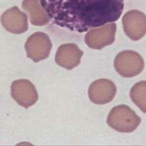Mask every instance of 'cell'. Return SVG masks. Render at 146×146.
Listing matches in <instances>:
<instances>
[{"label": "cell", "mask_w": 146, "mask_h": 146, "mask_svg": "<svg viewBox=\"0 0 146 146\" xmlns=\"http://www.w3.org/2000/svg\"><path fill=\"white\" fill-rule=\"evenodd\" d=\"M53 23L78 33L117 21L123 0H40Z\"/></svg>", "instance_id": "6da1fadb"}, {"label": "cell", "mask_w": 146, "mask_h": 146, "mask_svg": "<svg viewBox=\"0 0 146 146\" xmlns=\"http://www.w3.org/2000/svg\"><path fill=\"white\" fill-rule=\"evenodd\" d=\"M108 124L120 133L133 132L141 123V119L129 106L121 104L113 107L108 118Z\"/></svg>", "instance_id": "7a4b0ae2"}, {"label": "cell", "mask_w": 146, "mask_h": 146, "mask_svg": "<svg viewBox=\"0 0 146 146\" xmlns=\"http://www.w3.org/2000/svg\"><path fill=\"white\" fill-rule=\"evenodd\" d=\"M144 65L142 56L131 50L118 53L114 62L116 71L123 77H133L139 75L143 71Z\"/></svg>", "instance_id": "3957f363"}, {"label": "cell", "mask_w": 146, "mask_h": 146, "mask_svg": "<svg viewBox=\"0 0 146 146\" xmlns=\"http://www.w3.org/2000/svg\"><path fill=\"white\" fill-rule=\"evenodd\" d=\"M52 47L49 36L42 32L33 34L27 38L25 44L27 55L35 62L47 58Z\"/></svg>", "instance_id": "277c9868"}, {"label": "cell", "mask_w": 146, "mask_h": 146, "mask_svg": "<svg viewBox=\"0 0 146 146\" xmlns=\"http://www.w3.org/2000/svg\"><path fill=\"white\" fill-rule=\"evenodd\" d=\"M11 96L19 106L27 109L38 100V94L35 85L27 79H18L12 82Z\"/></svg>", "instance_id": "5b68a950"}, {"label": "cell", "mask_w": 146, "mask_h": 146, "mask_svg": "<svg viewBox=\"0 0 146 146\" xmlns=\"http://www.w3.org/2000/svg\"><path fill=\"white\" fill-rule=\"evenodd\" d=\"M116 31V25L114 22L92 28L86 34L85 42L90 48L101 50L114 42Z\"/></svg>", "instance_id": "8992f818"}, {"label": "cell", "mask_w": 146, "mask_h": 146, "mask_svg": "<svg viewBox=\"0 0 146 146\" xmlns=\"http://www.w3.org/2000/svg\"><path fill=\"white\" fill-rule=\"evenodd\" d=\"M124 32L129 38L137 41L146 34V16L142 12L133 10L126 13L122 18Z\"/></svg>", "instance_id": "52a82bcc"}, {"label": "cell", "mask_w": 146, "mask_h": 146, "mask_svg": "<svg viewBox=\"0 0 146 146\" xmlns=\"http://www.w3.org/2000/svg\"><path fill=\"white\" fill-rule=\"evenodd\" d=\"M116 94L115 84L111 80L106 79H101L94 81L90 85L88 90L90 100L97 104L110 103Z\"/></svg>", "instance_id": "ba28073f"}, {"label": "cell", "mask_w": 146, "mask_h": 146, "mask_svg": "<svg viewBox=\"0 0 146 146\" xmlns=\"http://www.w3.org/2000/svg\"><path fill=\"white\" fill-rule=\"evenodd\" d=\"M0 19L5 30L16 35L26 32L29 28L27 16L18 7L7 9L2 14Z\"/></svg>", "instance_id": "9c48e42d"}, {"label": "cell", "mask_w": 146, "mask_h": 146, "mask_svg": "<svg viewBox=\"0 0 146 146\" xmlns=\"http://www.w3.org/2000/svg\"><path fill=\"white\" fill-rule=\"evenodd\" d=\"M84 52L75 44H64L58 48L55 61L60 66L72 70L78 66Z\"/></svg>", "instance_id": "30bf717a"}, {"label": "cell", "mask_w": 146, "mask_h": 146, "mask_svg": "<svg viewBox=\"0 0 146 146\" xmlns=\"http://www.w3.org/2000/svg\"><path fill=\"white\" fill-rule=\"evenodd\" d=\"M22 9L29 14L31 23L33 25L43 26L50 21L40 0H23Z\"/></svg>", "instance_id": "8fae6325"}, {"label": "cell", "mask_w": 146, "mask_h": 146, "mask_svg": "<svg viewBox=\"0 0 146 146\" xmlns=\"http://www.w3.org/2000/svg\"><path fill=\"white\" fill-rule=\"evenodd\" d=\"M131 100L143 113H146V81L137 82L130 91Z\"/></svg>", "instance_id": "7c38bea8"}]
</instances>
